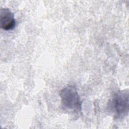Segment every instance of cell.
Masks as SVG:
<instances>
[{"instance_id": "cell-1", "label": "cell", "mask_w": 129, "mask_h": 129, "mask_svg": "<svg viewBox=\"0 0 129 129\" xmlns=\"http://www.w3.org/2000/svg\"><path fill=\"white\" fill-rule=\"evenodd\" d=\"M62 107L69 111L78 112L81 109V103L77 89L68 86L61 90L59 93Z\"/></svg>"}, {"instance_id": "cell-2", "label": "cell", "mask_w": 129, "mask_h": 129, "mask_svg": "<svg viewBox=\"0 0 129 129\" xmlns=\"http://www.w3.org/2000/svg\"><path fill=\"white\" fill-rule=\"evenodd\" d=\"M110 105L116 118H121L127 114L128 112V90L119 91L116 92L111 101Z\"/></svg>"}, {"instance_id": "cell-3", "label": "cell", "mask_w": 129, "mask_h": 129, "mask_svg": "<svg viewBox=\"0 0 129 129\" xmlns=\"http://www.w3.org/2000/svg\"><path fill=\"white\" fill-rule=\"evenodd\" d=\"M16 25L14 14L8 8H1L0 10V27L5 30L13 29Z\"/></svg>"}]
</instances>
